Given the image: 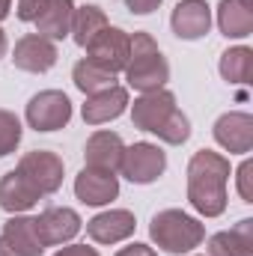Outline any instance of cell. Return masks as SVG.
I'll use <instances>...</instances> for the list:
<instances>
[{"label": "cell", "instance_id": "cell-1", "mask_svg": "<svg viewBox=\"0 0 253 256\" xmlns=\"http://www.w3.org/2000/svg\"><path fill=\"white\" fill-rule=\"evenodd\" d=\"M230 158L212 149L194 152L188 161V202L202 218H220L226 212V182H230Z\"/></svg>", "mask_w": 253, "mask_h": 256}, {"label": "cell", "instance_id": "cell-2", "mask_svg": "<svg viewBox=\"0 0 253 256\" xmlns=\"http://www.w3.org/2000/svg\"><path fill=\"white\" fill-rule=\"evenodd\" d=\"M131 122L146 134H155L167 146H182L190 137V120L179 110L170 90L140 92V98H134L131 104Z\"/></svg>", "mask_w": 253, "mask_h": 256}, {"label": "cell", "instance_id": "cell-3", "mask_svg": "<svg viewBox=\"0 0 253 256\" xmlns=\"http://www.w3.org/2000/svg\"><path fill=\"white\" fill-rule=\"evenodd\" d=\"M126 80L128 86L137 90V92L164 90V84L170 80V63H167V57L161 54L158 42L149 33H131Z\"/></svg>", "mask_w": 253, "mask_h": 256}, {"label": "cell", "instance_id": "cell-4", "mask_svg": "<svg viewBox=\"0 0 253 256\" xmlns=\"http://www.w3.org/2000/svg\"><path fill=\"white\" fill-rule=\"evenodd\" d=\"M149 238L173 256L190 254L206 242V226L182 208H164L149 220Z\"/></svg>", "mask_w": 253, "mask_h": 256}, {"label": "cell", "instance_id": "cell-5", "mask_svg": "<svg viewBox=\"0 0 253 256\" xmlns=\"http://www.w3.org/2000/svg\"><path fill=\"white\" fill-rule=\"evenodd\" d=\"M164 170H167V152L158 143L140 140L134 146H126L120 173L131 185H152V182H158L164 176Z\"/></svg>", "mask_w": 253, "mask_h": 256}, {"label": "cell", "instance_id": "cell-6", "mask_svg": "<svg viewBox=\"0 0 253 256\" xmlns=\"http://www.w3.org/2000/svg\"><path fill=\"white\" fill-rule=\"evenodd\" d=\"M15 170L42 194V196H51V194L60 191L63 173H66L63 158H60L57 152H48V149H33V152L21 155Z\"/></svg>", "mask_w": 253, "mask_h": 256}, {"label": "cell", "instance_id": "cell-7", "mask_svg": "<svg viewBox=\"0 0 253 256\" xmlns=\"http://www.w3.org/2000/svg\"><path fill=\"white\" fill-rule=\"evenodd\" d=\"M24 120L33 131H60L72 120V102L63 90H42L27 102Z\"/></svg>", "mask_w": 253, "mask_h": 256}, {"label": "cell", "instance_id": "cell-8", "mask_svg": "<svg viewBox=\"0 0 253 256\" xmlns=\"http://www.w3.org/2000/svg\"><path fill=\"white\" fill-rule=\"evenodd\" d=\"M128 51H131V36L120 27H104L90 45H86V60L96 66H102L110 74L126 72L128 66Z\"/></svg>", "mask_w": 253, "mask_h": 256}, {"label": "cell", "instance_id": "cell-9", "mask_svg": "<svg viewBox=\"0 0 253 256\" xmlns=\"http://www.w3.org/2000/svg\"><path fill=\"white\" fill-rule=\"evenodd\" d=\"M33 226H36V236L45 248H57V244H68L80 232L84 220L68 206H48L39 218H33Z\"/></svg>", "mask_w": 253, "mask_h": 256}, {"label": "cell", "instance_id": "cell-10", "mask_svg": "<svg viewBox=\"0 0 253 256\" xmlns=\"http://www.w3.org/2000/svg\"><path fill=\"white\" fill-rule=\"evenodd\" d=\"M57 42L39 36V33H27L15 42V51H12V63L21 72H30V74H45L57 66Z\"/></svg>", "mask_w": 253, "mask_h": 256}, {"label": "cell", "instance_id": "cell-11", "mask_svg": "<svg viewBox=\"0 0 253 256\" xmlns=\"http://www.w3.org/2000/svg\"><path fill=\"white\" fill-rule=\"evenodd\" d=\"M45 244L36 236L33 218L12 214L0 230V256H42Z\"/></svg>", "mask_w": 253, "mask_h": 256}, {"label": "cell", "instance_id": "cell-12", "mask_svg": "<svg viewBox=\"0 0 253 256\" xmlns=\"http://www.w3.org/2000/svg\"><path fill=\"white\" fill-rule=\"evenodd\" d=\"M214 140L230 155H248L253 149V116L244 110H230V114L218 116Z\"/></svg>", "mask_w": 253, "mask_h": 256}, {"label": "cell", "instance_id": "cell-13", "mask_svg": "<svg viewBox=\"0 0 253 256\" xmlns=\"http://www.w3.org/2000/svg\"><path fill=\"white\" fill-rule=\"evenodd\" d=\"M74 196L84 206H108L120 196V179H116V173L84 167L74 176Z\"/></svg>", "mask_w": 253, "mask_h": 256}, {"label": "cell", "instance_id": "cell-14", "mask_svg": "<svg viewBox=\"0 0 253 256\" xmlns=\"http://www.w3.org/2000/svg\"><path fill=\"white\" fill-rule=\"evenodd\" d=\"M134 214L128 208H108L102 214H96L92 220H86V236L96 244H120L134 236Z\"/></svg>", "mask_w": 253, "mask_h": 256}, {"label": "cell", "instance_id": "cell-15", "mask_svg": "<svg viewBox=\"0 0 253 256\" xmlns=\"http://www.w3.org/2000/svg\"><path fill=\"white\" fill-rule=\"evenodd\" d=\"M170 27L179 39L196 42L212 30V9L206 0H182L173 15H170Z\"/></svg>", "mask_w": 253, "mask_h": 256}, {"label": "cell", "instance_id": "cell-16", "mask_svg": "<svg viewBox=\"0 0 253 256\" xmlns=\"http://www.w3.org/2000/svg\"><path fill=\"white\" fill-rule=\"evenodd\" d=\"M126 108H128V90L114 84L108 90H98V92L86 96V104H84L80 116H84L86 126H104V122L122 116Z\"/></svg>", "mask_w": 253, "mask_h": 256}, {"label": "cell", "instance_id": "cell-17", "mask_svg": "<svg viewBox=\"0 0 253 256\" xmlns=\"http://www.w3.org/2000/svg\"><path fill=\"white\" fill-rule=\"evenodd\" d=\"M122 152H126V143L116 131H96L86 146H84V158H86V167L92 170H104V173H116L120 164H122Z\"/></svg>", "mask_w": 253, "mask_h": 256}, {"label": "cell", "instance_id": "cell-18", "mask_svg": "<svg viewBox=\"0 0 253 256\" xmlns=\"http://www.w3.org/2000/svg\"><path fill=\"white\" fill-rule=\"evenodd\" d=\"M42 200V194L36 191L18 170H9L0 176V208L9 214H24L30 212L36 202Z\"/></svg>", "mask_w": 253, "mask_h": 256}, {"label": "cell", "instance_id": "cell-19", "mask_svg": "<svg viewBox=\"0 0 253 256\" xmlns=\"http://www.w3.org/2000/svg\"><path fill=\"white\" fill-rule=\"evenodd\" d=\"M253 254V220L244 218L232 230L214 232L208 238V256H250Z\"/></svg>", "mask_w": 253, "mask_h": 256}, {"label": "cell", "instance_id": "cell-20", "mask_svg": "<svg viewBox=\"0 0 253 256\" xmlns=\"http://www.w3.org/2000/svg\"><path fill=\"white\" fill-rule=\"evenodd\" d=\"M72 15H74V3L72 0H48L45 9L39 12V18L33 21L36 24V33L51 39V42H60L72 33Z\"/></svg>", "mask_w": 253, "mask_h": 256}, {"label": "cell", "instance_id": "cell-21", "mask_svg": "<svg viewBox=\"0 0 253 256\" xmlns=\"http://www.w3.org/2000/svg\"><path fill=\"white\" fill-rule=\"evenodd\" d=\"M218 27L226 39H244L253 33V9H244L238 0L218 3Z\"/></svg>", "mask_w": 253, "mask_h": 256}, {"label": "cell", "instance_id": "cell-22", "mask_svg": "<svg viewBox=\"0 0 253 256\" xmlns=\"http://www.w3.org/2000/svg\"><path fill=\"white\" fill-rule=\"evenodd\" d=\"M108 27V15H104V9H98V6H74V15H72V39H74V45H80V48H86L102 30Z\"/></svg>", "mask_w": 253, "mask_h": 256}, {"label": "cell", "instance_id": "cell-23", "mask_svg": "<svg viewBox=\"0 0 253 256\" xmlns=\"http://www.w3.org/2000/svg\"><path fill=\"white\" fill-rule=\"evenodd\" d=\"M220 78L226 84H236V86H244L250 84V74H253V51L248 45H236L230 51L220 54Z\"/></svg>", "mask_w": 253, "mask_h": 256}, {"label": "cell", "instance_id": "cell-24", "mask_svg": "<svg viewBox=\"0 0 253 256\" xmlns=\"http://www.w3.org/2000/svg\"><path fill=\"white\" fill-rule=\"evenodd\" d=\"M72 80H74V86H78L84 96H92V92H98V90L114 86L116 74L104 72L102 66L90 63V60L84 57V60H78V63H74V68H72Z\"/></svg>", "mask_w": 253, "mask_h": 256}, {"label": "cell", "instance_id": "cell-25", "mask_svg": "<svg viewBox=\"0 0 253 256\" xmlns=\"http://www.w3.org/2000/svg\"><path fill=\"white\" fill-rule=\"evenodd\" d=\"M18 143H21V120L12 110L0 108V158L12 155Z\"/></svg>", "mask_w": 253, "mask_h": 256}, {"label": "cell", "instance_id": "cell-26", "mask_svg": "<svg viewBox=\"0 0 253 256\" xmlns=\"http://www.w3.org/2000/svg\"><path fill=\"white\" fill-rule=\"evenodd\" d=\"M250 179H253V161H242V167L236 170V182H238V194H242L244 202H253Z\"/></svg>", "mask_w": 253, "mask_h": 256}, {"label": "cell", "instance_id": "cell-27", "mask_svg": "<svg viewBox=\"0 0 253 256\" xmlns=\"http://www.w3.org/2000/svg\"><path fill=\"white\" fill-rule=\"evenodd\" d=\"M48 0H18V18L21 21H36L39 12L45 9Z\"/></svg>", "mask_w": 253, "mask_h": 256}, {"label": "cell", "instance_id": "cell-28", "mask_svg": "<svg viewBox=\"0 0 253 256\" xmlns=\"http://www.w3.org/2000/svg\"><path fill=\"white\" fill-rule=\"evenodd\" d=\"M164 0H126V6L134 12V15H152Z\"/></svg>", "mask_w": 253, "mask_h": 256}, {"label": "cell", "instance_id": "cell-29", "mask_svg": "<svg viewBox=\"0 0 253 256\" xmlns=\"http://www.w3.org/2000/svg\"><path fill=\"white\" fill-rule=\"evenodd\" d=\"M54 256H102L96 248H86V244H68L63 250H57Z\"/></svg>", "mask_w": 253, "mask_h": 256}, {"label": "cell", "instance_id": "cell-30", "mask_svg": "<svg viewBox=\"0 0 253 256\" xmlns=\"http://www.w3.org/2000/svg\"><path fill=\"white\" fill-rule=\"evenodd\" d=\"M116 256H158L149 244H140V242H134V244H128L122 250H116Z\"/></svg>", "mask_w": 253, "mask_h": 256}, {"label": "cell", "instance_id": "cell-31", "mask_svg": "<svg viewBox=\"0 0 253 256\" xmlns=\"http://www.w3.org/2000/svg\"><path fill=\"white\" fill-rule=\"evenodd\" d=\"M6 51H9V39H6V33L0 30V60L6 57Z\"/></svg>", "mask_w": 253, "mask_h": 256}, {"label": "cell", "instance_id": "cell-32", "mask_svg": "<svg viewBox=\"0 0 253 256\" xmlns=\"http://www.w3.org/2000/svg\"><path fill=\"white\" fill-rule=\"evenodd\" d=\"M9 9H12V0H0V21L9 15Z\"/></svg>", "mask_w": 253, "mask_h": 256}, {"label": "cell", "instance_id": "cell-33", "mask_svg": "<svg viewBox=\"0 0 253 256\" xmlns=\"http://www.w3.org/2000/svg\"><path fill=\"white\" fill-rule=\"evenodd\" d=\"M238 3H242L244 9H253V0H238Z\"/></svg>", "mask_w": 253, "mask_h": 256}]
</instances>
